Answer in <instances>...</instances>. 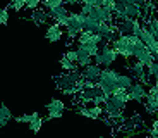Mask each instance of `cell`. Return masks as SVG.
<instances>
[{
  "mask_svg": "<svg viewBox=\"0 0 158 138\" xmlns=\"http://www.w3.org/2000/svg\"><path fill=\"white\" fill-rule=\"evenodd\" d=\"M117 57H118V54L115 52V48L112 47L108 42H103L102 47H100L98 55L93 59V62H95L96 66H100V67H110L112 64L117 60Z\"/></svg>",
  "mask_w": 158,
  "mask_h": 138,
  "instance_id": "obj_4",
  "label": "cell"
},
{
  "mask_svg": "<svg viewBox=\"0 0 158 138\" xmlns=\"http://www.w3.org/2000/svg\"><path fill=\"white\" fill-rule=\"evenodd\" d=\"M100 95H105V93L102 91V88H100L98 83H96L95 87H91V88H83V90L77 93V97H79V100H81V102L91 104L93 100L96 99V97H100Z\"/></svg>",
  "mask_w": 158,
  "mask_h": 138,
  "instance_id": "obj_13",
  "label": "cell"
},
{
  "mask_svg": "<svg viewBox=\"0 0 158 138\" xmlns=\"http://www.w3.org/2000/svg\"><path fill=\"white\" fill-rule=\"evenodd\" d=\"M17 122H26V124H29L31 122V114H23V116H17L16 118Z\"/></svg>",
  "mask_w": 158,
  "mask_h": 138,
  "instance_id": "obj_33",
  "label": "cell"
},
{
  "mask_svg": "<svg viewBox=\"0 0 158 138\" xmlns=\"http://www.w3.org/2000/svg\"><path fill=\"white\" fill-rule=\"evenodd\" d=\"M7 124H9L7 119H2V118H0V126H7Z\"/></svg>",
  "mask_w": 158,
  "mask_h": 138,
  "instance_id": "obj_36",
  "label": "cell"
},
{
  "mask_svg": "<svg viewBox=\"0 0 158 138\" xmlns=\"http://www.w3.org/2000/svg\"><path fill=\"white\" fill-rule=\"evenodd\" d=\"M150 136H151V138H158V118L155 119V121H153V124H151Z\"/></svg>",
  "mask_w": 158,
  "mask_h": 138,
  "instance_id": "obj_32",
  "label": "cell"
},
{
  "mask_svg": "<svg viewBox=\"0 0 158 138\" xmlns=\"http://www.w3.org/2000/svg\"><path fill=\"white\" fill-rule=\"evenodd\" d=\"M76 50H77V66L81 67V69L86 67V66H89V64H93V57L88 54V50H86L84 45H77Z\"/></svg>",
  "mask_w": 158,
  "mask_h": 138,
  "instance_id": "obj_17",
  "label": "cell"
},
{
  "mask_svg": "<svg viewBox=\"0 0 158 138\" xmlns=\"http://www.w3.org/2000/svg\"><path fill=\"white\" fill-rule=\"evenodd\" d=\"M62 5H64V0H43V9H47L48 12L62 7Z\"/></svg>",
  "mask_w": 158,
  "mask_h": 138,
  "instance_id": "obj_24",
  "label": "cell"
},
{
  "mask_svg": "<svg viewBox=\"0 0 158 138\" xmlns=\"http://www.w3.org/2000/svg\"><path fill=\"white\" fill-rule=\"evenodd\" d=\"M62 36H64V33H62V28H60L59 24L52 23V24H48V26H47V31H45V38H47L48 42H50V43L60 42V40H62Z\"/></svg>",
  "mask_w": 158,
  "mask_h": 138,
  "instance_id": "obj_16",
  "label": "cell"
},
{
  "mask_svg": "<svg viewBox=\"0 0 158 138\" xmlns=\"http://www.w3.org/2000/svg\"><path fill=\"white\" fill-rule=\"evenodd\" d=\"M118 74L120 73L115 71V69H108V67H105L102 71V76H100L98 79V87L102 88V91L107 97H112V95L117 91L118 85H117V79H118Z\"/></svg>",
  "mask_w": 158,
  "mask_h": 138,
  "instance_id": "obj_3",
  "label": "cell"
},
{
  "mask_svg": "<svg viewBox=\"0 0 158 138\" xmlns=\"http://www.w3.org/2000/svg\"><path fill=\"white\" fill-rule=\"evenodd\" d=\"M144 23H146L148 28H150V31L155 35V38H158V12L153 11L150 16H148V19L144 21Z\"/></svg>",
  "mask_w": 158,
  "mask_h": 138,
  "instance_id": "obj_20",
  "label": "cell"
},
{
  "mask_svg": "<svg viewBox=\"0 0 158 138\" xmlns=\"http://www.w3.org/2000/svg\"><path fill=\"white\" fill-rule=\"evenodd\" d=\"M107 138H115V136H107Z\"/></svg>",
  "mask_w": 158,
  "mask_h": 138,
  "instance_id": "obj_37",
  "label": "cell"
},
{
  "mask_svg": "<svg viewBox=\"0 0 158 138\" xmlns=\"http://www.w3.org/2000/svg\"><path fill=\"white\" fill-rule=\"evenodd\" d=\"M102 71H103L102 67L96 66V64L93 62V64H89V66H86V67L81 69V76H83L84 81H95V83H98L100 76H102Z\"/></svg>",
  "mask_w": 158,
  "mask_h": 138,
  "instance_id": "obj_14",
  "label": "cell"
},
{
  "mask_svg": "<svg viewBox=\"0 0 158 138\" xmlns=\"http://www.w3.org/2000/svg\"><path fill=\"white\" fill-rule=\"evenodd\" d=\"M64 109H65V105H64V102L60 99H52L50 102L47 104L48 112H64Z\"/></svg>",
  "mask_w": 158,
  "mask_h": 138,
  "instance_id": "obj_22",
  "label": "cell"
},
{
  "mask_svg": "<svg viewBox=\"0 0 158 138\" xmlns=\"http://www.w3.org/2000/svg\"><path fill=\"white\" fill-rule=\"evenodd\" d=\"M139 43H143L141 38L134 36V35H118L110 42V45L115 48V52L120 57H124L126 60H129L131 57H134V48Z\"/></svg>",
  "mask_w": 158,
  "mask_h": 138,
  "instance_id": "obj_2",
  "label": "cell"
},
{
  "mask_svg": "<svg viewBox=\"0 0 158 138\" xmlns=\"http://www.w3.org/2000/svg\"><path fill=\"white\" fill-rule=\"evenodd\" d=\"M129 71H131V76H132L136 81L143 83V85H146V87H151L150 78H148V74H146V66H143L141 62L136 60L134 64H131L129 66Z\"/></svg>",
  "mask_w": 158,
  "mask_h": 138,
  "instance_id": "obj_8",
  "label": "cell"
},
{
  "mask_svg": "<svg viewBox=\"0 0 158 138\" xmlns=\"http://www.w3.org/2000/svg\"><path fill=\"white\" fill-rule=\"evenodd\" d=\"M93 19H96L98 23H108V24H114L115 23V14L108 9L102 7V5H93L91 7V14H89Z\"/></svg>",
  "mask_w": 158,
  "mask_h": 138,
  "instance_id": "obj_6",
  "label": "cell"
},
{
  "mask_svg": "<svg viewBox=\"0 0 158 138\" xmlns=\"http://www.w3.org/2000/svg\"><path fill=\"white\" fill-rule=\"evenodd\" d=\"M9 23V7L0 9V26H5Z\"/></svg>",
  "mask_w": 158,
  "mask_h": 138,
  "instance_id": "obj_29",
  "label": "cell"
},
{
  "mask_svg": "<svg viewBox=\"0 0 158 138\" xmlns=\"http://www.w3.org/2000/svg\"><path fill=\"white\" fill-rule=\"evenodd\" d=\"M134 83H136V79L132 78L131 74H118V79H117L118 88H124V90H127V91H129V88L132 87Z\"/></svg>",
  "mask_w": 158,
  "mask_h": 138,
  "instance_id": "obj_21",
  "label": "cell"
},
{
  "mask_svg": "<svg viewBox=\"0 0 158 138\" xmlns=\"http://www.w3.org/2000/svg\"><path fill=\"white\" fill-rule=\"evenodd\" d=\"M76 112L89 119H102L105 114V109L102 105H79L76 107Z\"/></svg>",
  "mask_w": 158,
  "mask_h": 138,
  "instance_id": "obj_9",
  "label": "cell"
},
{
  "mask_svg": "<svg viewBox=\"0 0 158 138\" xmlns=\"http://www.w3.org/2000/svg\"><path fill=\"white\" fill-rule=\"evenodd\" d=\"M9 7L16 12H21L26 7V0H9Z\"/></svg>",
  "mask_w": 158,
  "mask_h": 138,
  "instance_id": "obj_26",
  "label": "cell"
},
{
  "mask_svg": "<svg viewBox=\"0 0 158 138\" xmlns=\"http://www.w3.org/2000/svg\"><path fill=\"white\" fill-rule=\"evenodd\" d=\"M59 62H60V67H62L65 73H69V71H79V69H81V67L77 66V62H72V60L65 59V57H62Z\"/></svg>",
  "mask_w": 158,
  "mask_h": 138,
  "instance_id": "obj_23",
  "label": "cell"
},
{
  "mask_svg": "<svg viewBox=\"0 0 158 138\" xmlns=\"http://www.w3.org/2000/svg\"><path fill=\"white\" fill-rule=\"evenodd\" d=\"M129 97H131V100H134V102H144L146 100V97H148V88H146V85H143V83H139V81H136L132 87L129 88Z\"/></svg>",
  "mask_w": 158,
  "mask_h": 138,
  "instance_id": "obj_12",
  "label": "cell"
},
{
  "mask_svg": "<svg viewBox=\"0 0 158 138\" xmlns=\"http://www.w3.org/2000/svg\"><path fill=\"white\" fill-rule=\"evenodd\" d=\"M134 59L138 60V62H141L143 66H150V64H153L155 60H156V57H155L153 54H151V50L146 47L144 43H139L138 47L134 48Z\"/></svg>",
  "mask_w": 158,
  "mask_h": 138,
  "instance_id": "obj_7",
  "label": "cell"
},
{
  "mask_svg": "<svg viewBox=\"0 0 158 138\" xmlns=\"http://www.w3.org/2000/svg\"><path fill=\"white\" fill-rule=\"evenodd\" d=\"M84 14H81V12H71V16H69V26L67 28H74V29H77L79 33L84 31Z\"/></svg>",
  "mask_w": 158,
  "mask_h": 138,
  "instance_id": "obj_18",
  "label": "cell"
},
{
  "mask_svg": "<svg viewBox=\"0 0 158 138\" xmlns=\"http://www.w3.org/2000/svg\"><path fill=\"white\" fill-rule=\"evenodd\" d=\"M103 109H105V114H107L110 119L120 121V119L124 118V109H126V104H122L118 99H115L114 95H112V97H108V99H107V102H105Z\"/></svg>",
  "mask_w": 158,
  "mask_h": 138,
  "instance_id": "obj_5",
  "label": "cell"
},
{
  "mask_svg": "<svg viewBox=\"0 0 158 138\" xmlns=\"http://www.w3.org/2000/svg\"><path fill=\"white\" fill-rule=\"evenodd\" d=\"M151 2H153V0H151Z\"/></svg>",
  "mask_w": 158,
  "mask_h": 138,
  "instance_id": "obj_38",
  "label": "cell"
},
{
  "mask_svg": "<svg viewBox=\"0 0 158 138\" xmlns=\"http://www.w3.org/2000/svg\"><path fill=\"white\" fill-rule=\"evenodd\" d=\"M28 19L31 21V23H35L36 26H43V24H48L50 23V12L47 11V9H43V7H40V9H36V11H33L31 14L28 16Z\"/></svg>",
  "mask_w": 158,
  "mask_h": 138,
  "instance_id": "obj_15",
  "label": "cell"
},
{
  "mask_svg": "<svg viewBox=\"0 0 158 138\" xmlns=\"http://www.w3.org/2000/svg\"><path fill=\"white\" fill-rule=\"evenodd\" d=\"M0 118L7 119V121H10V119H12V112L9 110V107L5 105V104H0Z\"/></svg>",
  "mask_w": 158,
  "mask_h": 138,
  "instance_id": "obj_28",
  "label": "cell"
},
{
  "mask_svg": "<svg viewBox=\"0 0 158 138\" xmlns=\"http://www.w3.org/2000/svg\"><path fill=\"white\" fill-rule=\"evenodd\" d=\"M139 38H141V42H143L144 45H146V47H150V45L153 43L155 40H156V38H155V35L150 31V28L146 26V23H143L141 33H139Z\"/></svg>",
  "mask_w": 158,
  "mask_h": 138,
  "instance_id": "obj_19",
  "label": "cell"
},
{
  "mask_svg": "<svg viewBox=\"0 0 158 138\" xmlns=\"http://www.w3.org/2000/svg\"><path fill=\"white\" fill-rule=\"evenodd\" d=\"M69 16H71V12L67 11V7H65V5H62V7H59V9H53V11H50L52 21H53L55 24H59L60 28H67V26H69Z\"/></svg>",
  "mask_w": 158,
  "mask_h": 138,
  "instance_id": "obj_10",
  "label": "cell"
},
{
  "mask_svg": "<svg viewBox=\"0 0 158 138\" xmlns=\"http://www.w3.org/2000/svg\"><path fill=\"white\" fill-rule=\"evenodd\" d=\"M47 121L45 118H38V119H33L31 122H29V131L31 133H38L40 130H41V126H43V122Z\"/></svg>",
  "mask_w": 158,
  "mask_h": 138,
  "instance_id": "obj_25",
  "label": "cell"
},
{
  "mask_svg": "<svg viewBox=\"0 0 158 138\" xmlns=\"http://www.w3.org/2000/svg\"><path fill=\"white\" fill-rule=\"evenodd\" d=\"M43 7V0H26V11H36V9Z\"/></svg>",
  "mask_w": 158,
  "mask_h": 138,
  "instance_id": "obj_27",
  "label": "cell"
},
{
  "mask_svg": "<svg viewBox=\"0 0 158 138\" xmlns=\"http://www.w3.org/2000/svg\"><path fill=\"white\" fill-rule=\"evenodd\" d=\"M115 5H117L115 0H102V7L108 9V11H112V12H115Z\"/></svg>",
  "mask_w": 158,
  "mask_h": 138,
  "instance_id": "obj_31",
  "label": "cell"
},
{
  "mask_svg": "<svg viewBox=\"0 0 158 138\" xmlns=\"http://www.w3.org/2000/svg\"><path fill=\"white\" fill-rule=\"evenodd\" d=\"M55 81V87L59 88L60 91L67 95H77L81 91V87H83V76H81V69L79 71H64L62 74L55 76L53 78Z\"/></svg>",
  "mask_w": 158,
  "mask_h": 138,
  "instance_id": "obj_1",
  "label": "cell"
},
{
  "mask_svg": "<svg viewBox=\"0 0 158 138\" xmlns=\"http://www.w3.org/2000/svg\"><path fill=\"white\" fill-rule=\"evenodd\" d=\"M143 104H144V109L148 110V114H155L158 110V87L156 85H151L148 88V97Z\"/></svg>",
  "mask_w": 158,
  "mask_h": 138,
  "instance_id": "obj_11",
  "label": "cell"
},
{
  "mask_svg": "<svg viewBox=\"0 0 158 138\" xmlns=\"http://www.w3.org/2000/svg\"><path fill=\"white\" fill-rule=\"evenodd\" d=\"M62 116H64V112H48L45 119H47V121H50V119H59V118H62Z\"/></svg>",
  "mask_w": 158,
  "mask_h": 138,
  "instance_id": "obj_34",
  "label": "cell"
},
{
  "mask_svg": "<svg viewBox=\"0 0 158 138\" xmlns=\"http://www.w3.org/2000/svg\"><path fill=\"white\" fill-rule=\"evenodd\" d=\"M64 57L72 60V62H77V50H76V48H69V50L64 54Z\"/></svg>",
  "mask_w": 158,
  "mask_h": 138,
  "instance_id": "obj_30",
  "label": "cell"
},
{
  "mask_svg": "<svg viewBox=\"0 0 158 138\" xmlns=\"http://www.w3.org/2000/svg\"><path fill=\"white\" fill-rule=\"evenodd\" d=\"M64 4H69V5H72V4H79V0H64Z\"/></svg>",
  "mask_w": 158,
  "mask_h": 138,
  "instance_id": "obj_35",
  "label": "cell"
}]
</instances>
